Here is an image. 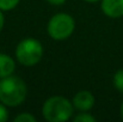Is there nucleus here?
I'll list each match as a JSON object with an SVG mask.
<instances>
[{"label":"nucleus","instance_id":"1","mask_svg":"<svg viewBox=\"0 0 123 122\" xmlns=\"http://www.w3.org/2000/svg\"><path fill=\"white\" fill-rule=\"evenodd\" d=\"M28 85L20 77L11 74L0 79V102L8 108L22 105L28 97Z\"/></svg>","mask_w":123,"mask_h":122},{"label":"nucleus","instance_id":"2","mask_svg":"<svg viewBox=\"0 0 123 122\" xmlns=\"http://www.w3.org/2000/svg\"><path fill=\"white\" fill-rule=\"evenodd\" d=\"M74 105L65 96H51L42 104V116L48 122H66L74 115Z\"/></svg>","mask_w":123,"mask_h":122},{"label":"nucleus","instance_id":"3","mask_svg":"<svg viewBox=\"0 0 123 122\" xmlns=\"http://www.w3.org/2000/svg\"><path fill=\"white\" fill-rule=\"evenodd\" d=\"M44 55L43 45L37 39L26 37L18 42L14 49L16 61L24 67H35Z\"/></svg>","mask_w":123,"mask_h":122},{"label":"nucleus","instance_id":"4","mask_svg":"<svg viewBox=\"0 0 123 122\" xmlns=\"http://www.w3.org/2000/svg\"><path fill=\"white\" fill-rule=\"evenodd\" d=\"M75 31V19L66 12H57L47 23V34L54 41L68 40Z\"/></svg>","mask_w":123,"mask_h":122},{"label":"nucleus","instance_id":"5","mask_svg":"<svg viewBox=\"0 0 123 122\" xmlns=\"http://www.w3.org/2000/svg\"><path fill=\"white\" fill-rule=\"evenodd\" d=\"M72 103L77 111H90L96 104V97L88 90H80L73 96Z\"/></svg>","mask_w":123,"mask_h":122},{"label":"nucleus","instance_id":"6","mask_svg":"<svg viewBox=\"0 0 123 122\" xmlns=\"http://www.w3.org/2000/svg\"><path fill=\"white\" fill-rule=\"evenodd\" d=\"M100 10L111 19L121 18L123 17V0H100Z\"/></svg>","mask_w":123,"mask_h":122},{"label":"nucleus","instance_id":"7","mask_svg":"<svg viewBox=\"0 0 123 122\" xmlns=\"http://www.w3.org/2000/svg\"><path fill=\"white\" fill-rule=\"evenodd\" d=\"M14 71L16 60L6 53H0V79L14 74Z\"/></svg>","mask_w":123,"mask_h":122},{"label":"nucleus","instance_id":"8","mask_svg":"<svg viewBox=\"0 0 123 122\" xmlns=\"http://www.w3.org/2000/svg\"><path fill=\"white\" fill-rule=\"evenodd\" d=\"M112 84H114V87L123 95V68L122 70H118L114 77H112Z\"/></svg>","mask_w":123,"mask_h":122},{"label":"nucleus","instance_id":"9","mask_svg":"<svg viewBox=\"0 0 123 122\" xmlns=\"http://www.w3.org/2000/svg\"><path fill=\"white\" fill-rule=\"evenodd\" d=\"M20 0H0V10L4 12H8L14 10L19 5Z\"/></svg>","mask_w":123,"mask_h":122},{"label":"nucleus","instance_id":"10","mask_svg":"<svg viewBox=\"0 0 123 122\" xmlns=\"http://www.w3.org/2000/svg\"><path fill=\"white\" fill-rule=\"evenodd\" d=\"M72 119H73L74 122H94L96 121V117L93 115H91L88 111H79V114H77Z\"/></svg>","mask_w":123,"mask_h":122},{"label":"nucleus","instance_id":"11","mask_svg":"<svg viewBox=\"0 0 123 122\" xmlns=\"http://www.w3.org/2000/svg\"><path fill=\"white\" fill-rule=\"evenodd\" d=\"M14 122H36L37 119L35 115H32L31 113H28V111H24V113H20L18 114L14 119H13Z\"/></svg>","mask_w":123,"mask_h":122},{"label":"nucleus","instance_id":"12","mask_svg":"<svg viewBox=\"0 0 123 122\" xmlns=\"http://www.w3.org/2000/svg\"><path fill=\"white\" fill-rule=\"evenodd\" d=\"M10 117L8 107H6L4 103L0 102V122H6Z\"/></svg>","mask_w":123,"mask_h":122},{"label":"nucleus","instance_id":"13","mask_svg":"<svg viewBox=\"0 0 123 122\" xmlns=\"http://www.w3.org/2000/svg\"><path fill=\"white\" fill-rule=\"evenodd\" d=\"M45 1H47L48 4L53 5V6H61V5L66 4L67 0H45Z\"/></svg>","mask_w":123,"mask_h":122},{"label":"nucleus","instance_id":"14","mask_svg":"<svg viewBox=\"0 0 123 122\" xmlns=\"http://www.w3.org/2000/svg\"><path fill=\"white\" fill-rule=\"evenodd\" d=\"M4 25H5V16H4V11L0 10V32L2 31Z\"/></svg>","mask_w":123,"mask_h":122},{"label":"nucleus","instance_id":"15","mask_svg":"<svg viewBox=\"0 0 123 122\" xmlns=\"http://www.w3.org/2000/svg\"><path fill=\"white\" fill-rule=\"evenodd\" d=\"M120 114H121V117H122V120H123V101H122V103H121V107H120Z\"/></svg>","mask_w":123,"mask_h":122},{"label":"nucleus","instance_id":"16","mask_svg":"<svg viewBox=\"0 0 123 122\" xmlns=\"http://www.w3.org/2000/svg\"><path fill=\"white\" fill-rule=\"evenodd\" d=\"M84 1H86L88 4H94V2H99L100 0H84Z\"/></svg>","mask_w":123,"mask_h":122}]
</instances>
